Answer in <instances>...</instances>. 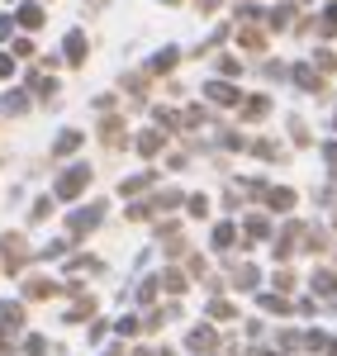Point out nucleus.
<instances>
[{"instance_id": "21", "label": "nucleus", "mask_w": 337, "mask_h": 356, "mask_svg": "<svg viewBox=\"0 0 337 356\" xmlns=\"http://www.w3.org/2000/svg\"><path fill=\"white\" fill-rule=\"evenodd\" d=\"M333 285H337V280L328 271H313V290H333Z\"/></svg>"}, {"instance_id": "28", "label": "nucleus", "mask_w": 337, "mask_h": 356, "mask_svg": "<svg viewBox=\"0 0 337 356\" xmlns=\"http://www.w3.org/2000/svg\"><path fill=\"white\" fill-rule=\"evenodd\" d=\"M95 5H105V0H95Z\"/></svg>"}, {"instance_id": "4", "label": "nucleus", "mask_w": 337, "mask_h": 356, "mask_svg": "<svg viewBox=\"0 0 337 356\" xmlns=\"http://www.w3.org/2000/svg\"><path fill=\"white\" fill-rule=\"evenodd\" d=\"M24 295H28V300H53L57 285L48 280V275H28V280H24Z\"/></svg>"}, {"instance_id": "9", "label": "nucleus", "mask_w": 337, "mask_h": 356, "mask_svg": "<svg viewBox=\"0 0 337 356\" xmlns=\"http://www.w3.org/2000/svg\"><path fill=\"white\" fill-rule=\"evenodd\" d=\"M133 147H138L142 157H157V152H162V134H152V129H147V134H138Z\"/></svg>"}, {"instance_id": "6", "label": "nucleus", "mask_w": 337, "mask_h": 356, "mask_svg": "<svg viewBox=\"0 0 337 356\" xmlns=\"http://www.w3.org/2000/svg\"><path fill=\"white\" fill-rule=\"evenodd\" d=\"M204 95H209V100H219V105H243V100H238V90L224 86V81H209V86H204Z\"/></svg>"}, {"instance_id": "8", "label": "nucleus", "mask_w": 337, "mask_h": 356, "mask_svg": "<svg viewBox=\"0 0 337 356\" xmlns=\"http://www.w3.org/2000/svg\"><path fill=\"white\" fill-rule=\"evenodd\" d=\"M19 323H24V309H19V304H0V328L15 332Z\"/></svg>"}, {"instance_id": "5", "label": "nucleus", "mask_w": 337, "mask_h": 356, "mask_svg": "<svg viewBox=\"0 0 337 356\" xmlns=\"http://www.w3.org/2000/svg\"><path fill=\"white\" fill-rule=\"evenodd\" d=\"M81 143H85V138L76 134V129H62V134H57V143H53V157H72Z\"/></svg>"}, {"instance_id": "26", "label": "nucleus", "mask_w": 337, "mask_h": 356, "mask_svg": "<svg viewBox=\"0 0 337 356\" xmlns=\"http://www.w3.org/2000/svg\"><path fill=\"white\" fill-rule=\"evenodd\" d=\"M328 162H333V166H337V143H333V147H328Z\"/></svg>"}, {"instance_id": "3", "label": "nucleus", "mask_w": 337, "mask_h": 356, "mask_svg": "<svg viewBox=\"0 0 337 356\" xmlns=\"http://www.w3.org/2000/svg\"><path fill=\"white\" fill-rule=\"evenodd\" d=\"M62 53H67V62H72V67H81V62H85V33H81V29H72V33H67Z\"/></svg>"}, {"instance_id": "25", "label": "nucleus", "mask_w": 337, "mask_h": 356, "mask_svg": "<svg viewBox=\"0 0 337 356\" xmlns=\"http://www.w3.org/2000/svg\"><path fill=\"white\" fill-rule=\"evenodd\" d=\"M10 29H15V19H0V38H10Z\"/></svg>"}, {"instance_id": "16", "label": "nucleus", "mask_w": 337, "mask_h": 356, "mask_svg": "<svg viewBox=\"0 0 337 356\" xmlns=\"http://www.w3.org/2000/svg\"><path fill=\"white\" fill-rule=\"evenodd\" d=\"M53 214V195H43V200H33V223H43Z\"/></svg>"}, {"instance_id": "12", "label": "nucleus", "mask_w": 337, "mask_h": 356, "mask_svg": "<svg viewBox=\"0 0 337 356\" xmlns=\"http://www.w3.org/2000/svg\"><path fill=\"white\" fill-rule=\"evenodd\" d=\"M152 181H157V176H152V171H142V176H129V181H124L119 191H124V195H142L147 186H152Z\"/></svg>"}, {"instance_id": "27", "label": "nucleus", "mask_w": 337, "mask_h": 356, "mask_svg": "<svg viewBox=\"0 0 337 356\" xmlns=\"http://www.w3.org/2000/svg\"><path fill=\"white\" fill-rule=\"evenodd\" d=\"M167 5H181V0H167Z\"/></svg>"}, {"instance_id": "2", "label": "nucleus", "mask_w": 337, "mask_h": 356, "mask_svg": "<svg viewBox=\"0 0 337 356\" xmlns=\"http://www.w3.org/2000/svg\"><path fill=\"white\" fill-rule=\"evenodd\" d=\"M100 214H105V204H100V200H95L90 209H76V214H72V223H67V238H81V233H90V228L100 223Z\"/></svg>"}, {"instance_id": "20", "label": "nucleus", "mask_w": 337, "mask_h": 356, "mask_svg": "<svg viewBox=\"0 0 337 356\" xmlns=\"http://www.w3.org/2000/svg\"><path fill=\"white\" fill-rule=\"evenodd\" d=\"M233 233H238V228H233V223H224V228L214 233V247H228V243H233Z\"/></svg>"}, {"instance_id": "18", "label": "nucleus", "mask_w": 337, "mask_h": 356, "mask_svg": "<svg viewBox=\"0 0 337 356\" xmlns=\"http://www.w3.org/2000/svg\"><path fill=\"white\" fill-rule=\"evenodd\" d=\"M238 43H243V48H261V43H266V38H261V33H256V29H247V33H238Z\"/></svg>"}, {"instance_id": "15", "label": "nucleus", "mask_w": 337, "mask_h": 356, "mask_svg": "<svg viewBox=\"0 0 337 356\" xmlns=\"http://www.w3.org/2000/svg\"><path fill=\"white\" fill-rule=\"evenodd\" d=\"M266 200H271V209H290L295 204V191H271Z\"/></svg>"}, {"instance_id": "14", "label": "nucleus", "mask_w": 337, "mask_h": 356, "mask_svg": "<svg viewBox=\"0 0 337 356\" xmlns=\"http://www.w3.org/2000/svg\"><path fill=\"white\" fill-rule=\"evenodd\" d=\"M266 110H271V100H266V95H252L247 110H243V119H266Z\"/></svg>"}, {"instance_id": "24", "label": "nucleus", "mask_w": 337, "mask_h": 356, "mask_svg": "<svg viewBox=\"0 0 337 356\" xmlns=\"http://www.w3.org/2000/svg\"><path fill=\"white\" fill-rule=\"evenodd\" d=\"M0 76H15V57L10 53H0Z\"/></svg>"}, {"instance_id": "13", "label": "nucleus", "mask_w": 337, "mask_h": 356, "mask_svg": "<svg viewBox=\"0 0 337 356\" xmlns=\"http://www.w3.org/2000/svg\"><path fill=\"white\" fill-rule=\"evenodd\" d=\"M0 105H5V114H24L28 110V95H24V90H10Z\"/></svg>"}, {"instance_id": "22", "label": "nucleus", "mask_w": 337, "mask_h": 356, "mask_svg": "<svg viewBox=\"0 0 337 356\" xmlns=\"http://www.w3.org/2000/svg\"><path fill=\"white\" fill-rule=\"evenodd\" d=\"M271 24H276V29H285V24H290V5H281V10H271Z\"/></svg>"}, {"instance_id": "23", "label": "nucleus", "mask_w": 337, "mask_h": 356, "mask_svg": "<svg viewBox=\"0 0 337 356\" xmlns=\"http://www.w3.org/2000/svg\"><path fill=\"white\" fill-rule=\"evenodd\" d=\"M219 67H224V76H238V72H243V62H238V57H224Z\"/></svg>"}, {"instance_id": "19", "label": "nucleus", "mask_w": 337, "mask_h": 356, "mask_svg": "<svg viewBox=\"0 0 337 356\" xmlns=\"http://www.w3.org/2000/svg\"><path fill=\"white\" fill-rule=\"evenodd\" d=\"M295 81L304 86V90H318V76H313L309 67H299V72H295Z\"/></svg>"}, {"instance_id": "10", "label": "nucleus", "mask_w": 337, "mask_h": 356, "mask_svg": "<svg viewBox=\"0 0 337 356\" xmlns=\"http://www.w3.org/2000/svg\"><path fill=\"white\" fill-rule=\"evenodd\" d=\"M176 57H181L176 48H167V53H157L152 62H147V72H152V76H162V72H171V67H176Z\"/></svg>"}, {"instance_id": "17", "label": "nucleus", "mask_w": 337, "mask_h": 356, "mask_svg": "<svg viewBox=\"0 0 337 356\" xmlns=\"http://www.w3.org/2000/svg\"><path fill=\"white\" fill-rule=\"evenodd\" d=\"M318 29H323V33H337V5H328V10H323V19H318Z\"/></svg>"}, {"instance_id": "1", "label": "nucleus", "mask_w": 337, "mask_h": 356, "mask_svg": "<svg viewBox=\"0 0 337 356\" xmlns=\"http://www.w3.org/2000/svg\"><path fill=\"white\" fill-rule=\"evenodd\" d=\"M85 181H90V162H76V166H67V171L57 176L53 195H57V200H76V195L85 191Z\"/></svg>"}, {"instance_id": "11", "label": "nucleus", "mask_w": 337, "mask_h": 356, "mask_svg": "<svg viewBox=\"0 0 337 356\" xmlns=\"http://www.w3.org/2000/svg\"><path fill=\"white\" fill-rule=\"evenodd\" d=\"M100 138H105L110 147H124V124H119V119H105V124H100Z\"/></svg>"}, {"instance_id": "7", "label": "nucleus", "mask_w": 337, "mask_h": 356, "mask_svg": "<svg viewBox=\"0 0 337 356\" xmlns=\"http://www.w3.org/2000/svg\"><path fill=\"white\" fill-rule=\"evenodd\" d=\"M15 19H19L24 29H43L48 15H43V5H19V10H15Z\"/></svg>"}]
</instances>
